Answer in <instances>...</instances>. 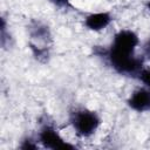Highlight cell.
<instances>
[{"label":"cell","mask_w":150,"mask_h":150,"mask_svg":"<svg viewBox=\"0 0 150 150\" xmlns=\"http://www.w3.org/2000/svg\"><path fill=\"white\" fill-rule=\"evenodd\" d=\"M107 57L110 66L122 75L136 76L143 68V61L135 54H122L112 50L107 52Z\"/></svg>","instance_id":"obj_1"},{"label":"cell","mask_w":150,"mask_h":150,"mask_svg":"<svg viewBox=\"0 0 150 150\" xmlns=\"http://www.w3.org/2000/svg\"><path fill=\"white\" fill-rule=\"evenodd\" d=\"M101 124V118L97 112L89 109L76 110L71 116V125L75 132L81 137L93 136Z\"/></svg>","instance_id":"obj_2"},{"label":"cell","mask_w":150,"mask_h":150,"mask_svg":"<svg viewBox=\"0 0 150 150\" xmlns=\"http://www.w3.org/2000/svg\"><path fill=\"white\" fill-rule=\"evenodd\" d=\"M138 35L131 29L118 30L112 40L110 50L122 54H135V49L138 46Z\"/></svg>","instance_id":"obj_3"},{"label":"cell","mask_w":150,"mask_h":150,"mask_svg":"<svg viewBox=\"0 0 150 150\" xmlns=\"http://www.w3.org/2000/svg\"><path fill=\"white\" fill-rule=\"evenodd\" d=\"M38 139L40 144L47 149L56 150V149H74L75 148L73 144L67 142L59 134V131L52 125H43L39 131Z\"/></svg>","instance_id":"obj_4"},{"label":"cell","mask_w":150,"mask_h":150,"mask_svg":"<svg viewBox=\"0 0 150 150\" xmlns=\"http://www.w3.org/2000/svg\"><path fill=\"white\" fill-rule=\"evenodd\" d=\"M127 103L132 110L137 112L150 111V89L146 87L136 89L132 91Z\"/></svg>","instance_id":"obj_5"},{"label":"cell","mask_w":150,"mask_h":150,"mask_svg":"<svg viewBox=\"0 0 150 150\" xmlns=\"http://www.w3.org/2000/svg\"><path fill=\"white\" fill-rule=\"evenodd\" d=\"M112 21V16L108 12H96L86 16L84 26L93 32H100L105 29Z\"/></svg>","instance_id":"obj_6"},{"label":"cell","mask_w":150,"mask_h":150,"mask_svg":"<svg viewBox=\"0 0 150 150\" xmlns=\"http://www.w3.org/2000/svg\"><path fill=\"white\" fill-rule=\"evenodd\" d=\"M137 76H138L139 81L144 84V87L150 89V68H144L143 67Z\"/></svg>","instance_id":"obj_7"},{"label":"cell","mask_w":150,"mask_h":150,"mask_svg":"<svg viewBox=\"0 0 150 150\" xmlns=\"http://www.w3.org/2000/svg\"><path fill=\"white\" fill-rule=\"evenodd\" d=\"M20 148L21 149H36L38 148V144L34 143V141L32 138H26L22 142V144L20 145Z\"/></svg>","instance_id":"obj_8"},{"label":"cell","mask_w":150,"mask_h":150,"mask_svg":"<svg viewBox=\"0 0 150 150\" xmlns=\"http://www.w3.org/2000/svg\"><path fill=\"white\" fill-rule=\"evenodd\" d=\"M53 4H55L56 6H60V7H62V6H67L68 5V2H69V0H50Z\"/></svg>","instance_id":"obj_9"},{"label":"cell","mask_w":150,"mask_h":150,"mask_svg":"<svg viewBox=\"0 0 150 150\" xmlns=\"http://www.w3.org/2000/svg\"><path fill=\"white\" fill-rule=\"evenodd\" d=\"M144 53L148 57H150V39L146 40V42L144 43Z\"/></svg>","instance_id":"obj_10"},{"label":"cell","mask_w":150,"mask_h":150,"mask_svg":"<svg viewBox=\"0 0 150 150\" xmlns=\"http://www.w3.org/2000/svg\"><path fill=\"white\" fill-rule=\"evenodd\" d=\"M148 9H149V11H150V1H149V2H148Z\"/></svg>","instance_id":"obj_11"}]
</instances>
